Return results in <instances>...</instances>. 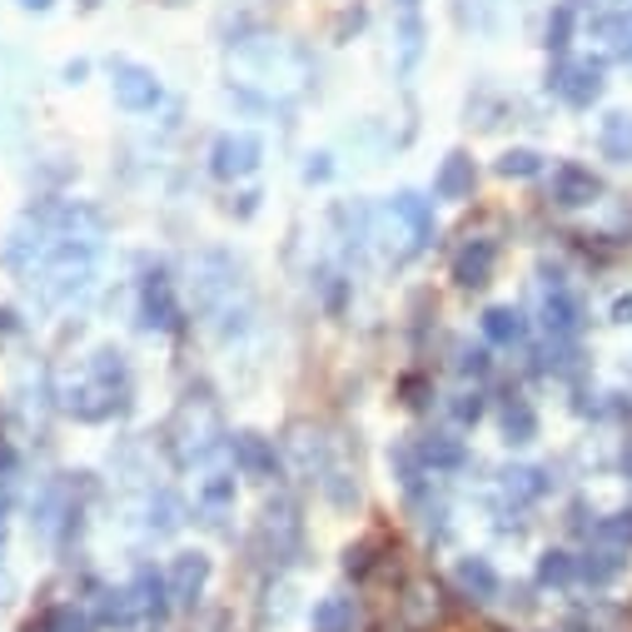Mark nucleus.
<instances>
[{
	"label": "nucleus",
	"instance_id": "f257e3e1",
	"mask_svg": "<svg viewBox=\"0 0 632 632\" xmlns=\"http://www.w3.org/2000/svg\"><path fill=\"white\" fill-rule=\"evenodd\" d=\"M110 80H115V100L125 110H155L160 105V80H155V70H145V65L115 60Z\"/></svg>",
	"mask_w": 632,
	"mask_h": 632
},
{
	"label": "nucleus",
	"instance_id": "f03ea898",
	"mask_svg": "<svg viewBox=\"0 0 632 632\" xmlns=\"http://www.w3.org/2000/svg\"><path fill=\"white\" fill-rule=\"evenodd\" d=\"M548 86L568 100V105L583 110V105H592V100L602 95V65L598 60H583V65H573V70H557V76H548Z\"/></svg>",
	"mask_w": 632,
	"mask_h": 632
},
{
	"label": "nucleus",
	"instance_id": "7ed1b4c3",
	"mask_svg": "<svg viewBox=\"0 0 632 632\" xmlns=\"http://www.w3.org/2000/svg\"><path fill=\"white\" fill-rule=\"evenodd\" d=\"M210 170L219 174V180H239V174H249L259 165V139L255 135H225L215 139V155H210Z\"/></svg>",
	"mask_w": 632,
	"mask_h": 632
},
{
	"label": "nucleus",
	"instance_id": "20e7f679",
	"mask_svg": "<svg viewBox=\"0 0 632 632\" xmlns=\"http://www.w3.org/2000/svg\"><path fill=\"white\" fill-rule=\"evenodd\" d=\"M204 583H210V557L204 553H180L170 568V598L174 602H194L204 592Z\"/></svg>",
	"mask_w": 632,
	"mask_h": 632
},
{
	"label": "nucleus",
	"instance_id": "39448f33",
	"mask_svg": "<svg viewBox=\"0 0 632 632\" xmlns=\"http://www.w3.org/2000/svg\"><path fill=\"white\" fill-rule=\"evenodd\" d=\"M494 259H498V249L488 245V239H473V245H463L459 259H453V279H459L463 290H478V284H488V274H494Z\"/></svg>",
	"mask_w": 632,
	"mask_h": 632
},
{
	"label": "nucleus",
	"instance_id": "423d86ee",
	"mask_svg": "<svg viewBox=\"0 0 632 632\" xmlns=\"http://www.w3.org/2000/svg\"><path fill=\"white\" fill-rule=\"evenodd\" d=\"M553 200L568 204V210L592 204L598 200V180H592V170H583V165H563V170L553 174Z\"/></svg>",
	"mask_w": 632,
	"mask_h": 632
},
{
	"label": "nucleus",
	"instance_id": "0eeeda50",
	"mask_svg": "<svg viewBox=\"0 0 632 632\" xmlns=\"http://www.w3.org/2000/svg\"><path fill=\"white\" fill-rule=\"evenodd\" d=\"M473 180H478V174H473L469 155H449L443 170L433 174V194H439V200H463V194H473Z\"/></svg>",
	"mask_w": 632,
	"mask_h": 632
},
{
	"label": "nucleus",
	"instance_id": "6e6552de",
	"mask_svg": "<svg viewBox=\"0 0 632 632\" xmlns=\"http://www.w3.org/2000/svg\"><path fill=\"white\" fill-rule=\"evenodd\" d=\"M145 324H150V329H174V324H180V304H174L165 274H155L150 284H145Z\"/></svg>",
	"mask_w": 632,
	"mask_h": 632
},
{
	"label": "nucleus",
	"instance_id": "1a4fd4ad",
	"mask_svg": "<svg viewBox=\"0 0 632 632\" xmlns=\"http://www.w3.org/2000/svg\"><path fill=\"white\" fill-rule=\"evenodd\" d=\"M235 463L249 473V478L274 473V449H269V439H259V433H239V439H235Z\"/></svg>",
	"mask_w": 632,
	"mask_h": 632
},
{
	"label": "nucleus",
	"instance_id": "9d476101",
	"mask_svg": "<svg viewBox=\"0 0 632 632\" xmlns=\"http://www.w3.org/2000/svg\"><path fill=\"white\" fill-rule=\"evenodd\" d=\"M459 588L473 592V598H494L498 573L488 568V557H463V563H459Z\"/></svg>",
	"mask_w": 632,
	"mask_h": 632
},
{
	"label": "nucleus",
	"instance_id": "9b49d317",
	"mask_svg": "<svg viewBox=\"0 0 632 632\" xmlns=\"http://www.w3.org/2000/svg\"><path fill=\"white\" fill-rule=\"evenodd\" d=\"M523 314L518 309H504V304H498V309H483V334H488V339L494 343H518L523 339Z\"/></svg>",
	"mask_w": 632,
	"mask_h": 632
},
{
	"label": "nucleus",
	"instance_id": "f8f14e48",
	"mask_svg": "<svg viewBox=\"0 0 632 632\" xmlns=\"http://www.w3.org/2000/svg\"><path fill=\"white\" fill-rule=\"evenodd\" d=\"M309 622H314V632H354V602L349 598H324Z\"/></svg>",
	"mask_w": 632,
	"mask_h": 632
},
{
	"label": "nucleus",
	"instance_id": "ddd939ff",
	"mask_svg": "<svg viewBox=\"0 0 632 632\" xmlns=\"http://www.w3.org/2000/svg\"><path fill=\"white\" fill-rule=\"evenodd\" d=\"M602 155H608V160H632V120L628 115L602 120Z\"/></svg>",
	"mask_w": 632,
	"mask_h": 632
},
{
	"label": "nucleus",
	"instance_id": "4468645a",
	"mask_svg": "<svg viewBox=\"0 0 632 632\" xmlns=\"http://www.w3.org/2000/svg\"><path fill=\"white\" fill-rule=\"evenodd\" d=\"M418 453H424V463H429V469H459V463H463V443L439 439V433L418 443Z\"/></svg>",
	"mask_w": 632,
	"mask_h": 632
},
{
	"label": "nucleus",
	"instance_id": "2eb2a0df",
	"mask_svg": "<svg viewBox=\"0 0 632 632\" xmlns=\"http://www.w3.org/2000/svg\"><path fill=\"white\" fill-rule=\"evenodd\" d=\"M504 433H508V443H528L538 433V418H533V408L528 404H508L504 408Z\"/></svg>",
	"mask_w": 632,
	"mask_h": 632
},
{
	"label": "nucleus",
	"instance_id": "dca6fc26",
	"mask_svg": "<svg viewBox=\"0 0 632 632\" xmlns=\"http://www.w3.org/2000/svg\"><path fill=\"white\" fill-rule=\"evenodd\" d=\"M573 573H578V563H573V553H543V563H538V583L543 588H557V583H568Z\"/></svg>",
	"mask_w": 632,
	"mask_h": 632
},
{
	"label": "nucleus",
	"instance_id": "f3484780",
	"mask_svg": "<svg viewBox=\"0 0 632 632\" xmlns=\"http://www.w3.org/2000/svg\"><path fill=\"white\" fill-rule=\"evenodd\" d=\"M538 170H543V160H538L533 150H508L504 160H498V174H504V180H533Z\"/></svg>",
	"mask_w": 632,
	"mask_h": 632
},
{
	"label": "nucleus",
	"instance_id": "a211bd4d",
	"mask_svg": "<svg viewBox=\"0 0 632 632\" xmlns=\"http://www.w3.org/2000/svg\"><path fill=\"white\" fill-rule=\"evenodd\" d=\"M618 568H622V557L618 553H608V548H602V553H588L578 563V573L588 583H608V578H618Z\"/></svg>",
	"mask_w": 632,
	"mask_h": 632
},
{
	"label": "nucleus",
	"instance_id": "6ab92c4d",
	"mask_svg": "<svg viewBox=\"0 0 632 632\" xmlns=\"http://www.w3.org/2000/svg\"><path fill=\"white\" fill-rule=\"evenodd\" d=\"M394 210L408 219V225H414V235H418V239H429L433 219H429V204L418 200V194H398V200H394Z\"/></svg>",
	"mask_w": 632,
	"mask_h": 632
},
{
	"label": "nucleus",
	"instance_id": "aec40b11",
	"mask_svg": "<svg viewBox=\"0 0 632 632\" xmlns=\"http://www.w3.org/2000/svg\"><path fill=\"white\" fill-rule=\"evenodd\" d=\"M548 329H553V334H573V329H578V304H573L568 300V294H557V300H548Z\"/></svg>",
	"mask_w": 632,
	"mask_h": 632
},
{
	"label": "nucleus",
	"instance_id": "412c9836",
	"mask_svg": "<svg viewBox=\"0 0 632 632\" xmlns=\"http://www.w3.org/2000/svg\"><path fill=\"white\" fill-rule=\"evenodd\" d=\"M568 41H573V5H557L548 15V50H568Z\"/></svg>",
	"mask_w": 632,
	"mask_h": 632
},
{
	"label": "nucleus",
	"instance_id": "4be33fe9",
	"mask_svg": "<svg viewBox=\"0 0 632 632\" xmlns=\"http://www.w3.org/2000/svg\"><path fill=\"white\" fill-rule=\"evenodd\" d=\"M504 478H508V494H518V498H538V494L548 488L538 469H508Z\"/></svg>",
	"mask_w": 632,
	"mask_h": 632
},
{
	"label": "nucleus",
	"instance_id": "5701e85b",
	"mask_svg": "<svg viewBox=\"0 0 632 632\" xmlns=\"http://www.w3.org/2000/svg\"><path fill=\"white\" fill-rule=\"evenodd\" d=\"M453 418H459V424H478V418H483V398H478V394H459V404H453Z\"/></svg>",
	"mask_w": 632,
	"mask_h": 632
},
{
	"label": "nucleus",
	"instance_id": "b1692460",
	"mask_svg": "<svg viewBox=\"0 0 632 632\" xmlns=\"http://www.w3.org/2000/svg\"><path fill=\"white\" fill-rule=\"evenodd\" d=\"M343 568L354 573V578H364V573H369V568H374V563H369V543L349 548V553H343Z\"/></svg>",
	"mask_w": 632,
	"mask_h": 632
},
{
	"label": "nucleus",
	"instance_id": "393cba45",
	"mask_svg": "<svg viewBox=\"0 0 632 632\" xmlns=\"http://www.w3.org/2000/svg\"><path fill=\"white\" fill-rule=\"evenodd\" d=\"M602 538H618V543H628V538H632V514H618L612 523H602Z\"/></svg>",
	"mask_w": 632,
	"mask_h": 632
},
{
	"label": "nucleus",
	"instance_id": "a878e982",
	"mask_svg": "<svg viewBox=\"0 0 632 632\" xmlns=\"http://www.w3.org/2000/svg\"><path fill=\"white\" fill-rule=\"evenodd\" d=\"M304 180H329V155H314V160L304 165Z\"/></svg>",
	"mask_w": 632,
	"mask_h": 632
},
{
	"label": "nucleus",
	"instance_id": "bb28decb",
	"mask_svg": "<svg viewBox=\"0 0 632 632\" xmlns=\"http://www.w3.org/2000/svg\"><path fill=\"white\" fill-rule=\"evenodd\" d=\"M229 494H235V483H225V478H219V483H204V498H210V504H225Z\"/></svg>",
	"mask_w": 632,
	"mask_h": 632
},
{
	"label": "nucleus",
	"instance_id": "cd10ccee",
	"mask_svg": "<svg viewBox=\"0 0 632 632\" xmlns=\"http://www.w3.org/2000/svg\"><path fill=\"white\" fill-rule=\"evenodd\" d=\"M463 374H483V369H488V354H463Z\"/></svg>",
	"mask_w": 632,
	"mask_h": 632
},
{
	"label": "nucleus",
	"instance_id": "c85d7f7f",
	"mask_svg": "<svg viewBox=\"0 0 632 632\" xmlns=\"http://www.w3.org/2000/svg\"><path fill=\"white\" fill-rule=\"evenodd\" d=\"M15 469V449L11 443H0V473H11Z\"/></svg>",
	"mask_w": 632,
	"mask_h": 632
},
{
	"label": "nucleus",
	"instance_id": "c756f323",
	"mask_svg": "<svg viewBox=\"0 0 632 632\" xmlns=\"http://www.w3.org/2000/svg\"><path fill=\"white\" fill-rule=\"evenodd\" d=\"M612 314H618V319L628 324V319H632V300H618V304H612Z\"/></svg>",
	"mask_w": 632,
	"mask_h": 632
},
{
	"label": "nucleus",
	"instance_id": "7c9ffc66",
	"mask_svg": "<svg viewBox=\"0 0 632 632\" xmlns=\"http://www.w3.org/2000/svg\"><path fill=\"white\" fill-rule=\"evenodd\" d=\"M21 5H25V11H50L55 0H21Z\"/></svg>",
	"mask_w": 632,
	"mask_h": 632
},
{
	"label": "nucleus",
	"instance_id": "2f4dec72",
	"mask_svg": "<svg viewBox=\"0 0 632 632\" xmlns=\"http://www.w3.org/2000/svg\"><path fill=\"white\" fill-rule=\"evenodd\" d=\"M404 5H414V0H404Z\"/></svg>",
	"mask_w": 632,
	"mask_h": 632
},
{
	"label": "nucleus",
	"instance_id": "473e14b6",
	"mask_svg": "<svg viewBox=\"0 0 632 632\" xmlns=\"http://www.w3.org/2000/svg\"><path fill=\"white\" fill-rule=\"evenodd\" d=\"M86 5H95V0H86Z\"/></svg>",
	"mask_w": 632,
	"mask_h": 632
}]
</instances>
